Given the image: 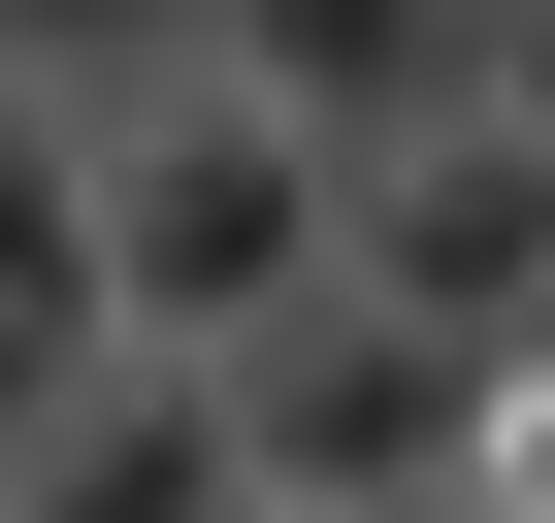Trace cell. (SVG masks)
<instances>
[{"label": "cell", "mask_w": 555, "mask_h": 523, "mask_svg": "<svg viewBox=\"0 0 555 523\" xmlns=\"http://www.w3.org/2000/svg\"><path fill=\"white\" fill-rule=\"evenodd\" d=\"M196 66L360 164V131H425V99H522V0H196Z\"/></svg>", "instance_id": "4"}, {"label": "cell", "mask_w": 555, "mask_h": 523, "mask_svg": "<svg viewBox=\"0 0 555 523\" xmlns=\"http://www.w3.org/2000/svg\"><path fill=\"white\" fill-rule=\"evenodd\" d=\"M34 393H66V328H34V295H0V425H34Z\"/></svg>", "instance_id": "9"}, {"label": "cell", "mask_w": 555, "mask_h": 523, "mask_svg": "<svg viewBox=\"0 0 555 523\" xmlns=\"http://www.w3.org/2000/svg\"><path fill=\"white\" fill-rule=\"evenodd\" d=\"M327 295H392L425 360H522V328H555V131H522V99L360 131V164H327Z\"/></svg>", "instance_id": "3"}, {"label": "cell", "mask_w": 555, "mask_h": 523, "mask_svg": "<svg viewBox=\"0 0 555 523\" xmlns=\"http://www.w3.org/2000/svg\"><path fill=\"white\" fill-rule=\"evenodd\" d=\"M392 523H555V425H490V458H425Z\"/></svg>", "instance_id": "8"}, {"label": "cell", "mask_w": 555, "mask_h": 523, "mask_svg": "<svg viewBox=\"0 0 555 523\" xmlns=\"http://www.w3.org/2000/svg\"><path fill=\"white\" fill-rule=\"evenodd\" d=\"M327 295V131H261L229 66L99 99V262H66V328L99 360H229V328H295Z\"/></svg>", "instance_id": "1"}, {"label": "cell", "mask_w": 555, "mask_h": 523, "mask_svg": "<svg viewBox=\"0 0 555 523\" xmlns=\"http://www.w3.org/2000/svg\"><path fill=\"white\" fill-rule=\"evenodd\" d=\"M66 262H99V131H66V99H0V295L66 328ZM66 360H99V328H66Z\"/></svg>", "instance_id": "7"}, {"label": "cell", "mask_w": 555, "mask_h": 523, "mask_svg": "<svg viewBox=\"0 0 555 523\" xmlns=\"http://www.w3.org/2000/svg\"><path fill=\"white\" fill-rule=\"evenodd\" d=\"M196 393H229V490H261V523H392L425 458H490V425H555L522 360H425L392 295H295V328H229Z\"/></svg>", "instance_id": "2"}, {"label": "cell", "mask_w": 555, "mask_h": 523, "mask_svg": "<svg viewBox=\"0 0 555 523\" xmlns=\"http://www.w3.org/2000/svg\"><path fill=\"white\" fill-rule=\"evenodd\" d=\"M164 66H196V0H0V99H66V131L164 99Z\"/></svg>", "instance_id": "6"}, {"label": "cell", "mask_w": 555, "mask_h": 523, "mask_svg": "<svg viewBox=\"0 0 555 523\" xmlns=\"http://www.w3.org/2000/svg\"><path fill=\"white\" fill-rule=\"evenodd\" d=\"M0 523H261V490H229V393L196 360H66L0 425Z\"/></svg>", "instance_id": "5"}]
</instances>
